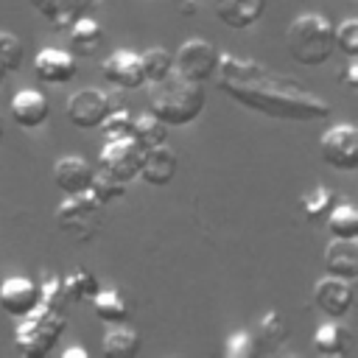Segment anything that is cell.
I'll return each instance as SVG.
<instances>
[{"label":"cell","mask_w":358,"mask_h":358,"mask_svg":"<svg viewBox=\"0 0 358 358\" xmlns=\"http://www.w3.org/2000/svg\"><path fill=\"white\" fill-rule=\"evenodd\" d=\"M218 87L246 109H255L274 120H324L330 103L308 90L299 78L277 73L255 59L235 53H218Z\"/></svg>","instance_id":"cell-1"},{"label":"cell","mask_w":358,"mask_h":358,"mask_svg":"<svg viewBox=\"0 0 358 358\" xmlns=\"http://www.w3.org/2000/svg\"><path fill=\"white\" fill-rule=\"evenodd\" d=\"M67 296L62 291V274H48L39 285V302L17 319L14 327V344L28 358L48 355L59 336L67 330Z\"/></svg>","instance_id":"cell-2"},{"label":"cell","mask_w":358,"mask_h":358,"mask_svg":"<svg viewBox=\"0 0 358 358\" xmlns=\"http://www.w3.org/2000/svg\"><path fill=\"white\" fill-rule=\"evenodd\" d=\"M204 103H207L204 87L199 81L179 76L176 70H171L165 78L151 84L148 112L159 117L165 126H187L199 120V115L204 112Z\"/></svg>","instance_id":"cell-3"},{"label":"cell","mask_w":358,"mask_h":358,"mask_svg":"<svg viewBox=\"0 0 358 358\" xmlns=\"http://www.w3.org/2000/svg\"><path fill=\"white\" fill-rule=\"evenodd\" d=\"M285 45L294 62H299L302 67H319L336 50L333 22L316 11L296 14L285 31Z\"/></svg>","instance_id":"cell-4"},{"label":"cell","mask_w":358,"mask_h":358,"mask_svg":"<svg viewBox=\"0 0 358 358\" xmlns=\"http://www.w3.org/2000/svg\"><path fill=\"white\" fill-rule=\"evenodd\" d=\"M56 224L64 235H70L78 243H90L103 224V204L90 193H73L64 196V201L56 207Z\"/></svg>","instance_id":"cell-5"},{"label":"cell","mask_w":358,"mask_h":358,"mask_svg":"<svg viewBox=\"0 0 358 358\" xmlns=\"http://www.w3.org/2000/svg\"><path fill=\"white\" fill-rule=\"evenodd\" d=\"M143 154H145V148H143L131 134L115 137V140H106V143H103V148H101V154H98V168L129 185L131 179H140Z\"/></svg>","instance_id":"cell-6"},{"label":"cell","mask_w":358,"mask_h":358,"mask_svg":"<svg viewBox=\"0 0 358 358\" xmlns=\"http://www.w3.org/2000/svg\"><path fill=\"white\" fill-rule=\"evenodd\" d=\"M218 67V50L213 42L201 39V36H190L179 45L176 56H173V70L190 81L204 84L207 78L215 76Z\"/></svg>","instance_id":"cell-7"},{"label":"cell","mask_w":358,"mask_h":358,"mask_svg":"<svg viewBox=\"0 0 358 358\" xmlns=\"http://www.w3.org/2000/svg\"><path fill=\"white\" fill-rule=\"evenodd\" d=\"M322 159L336 171L358 168V129L352 123H336L319 137Z\"/></svg>","instance_id":"cell-8"},{"label":"cell","mask_w":358,"mask_h":358,"mask_svg":"<svg viewBox=\"0 0 358 358\" xmlns=\"http://www.w3.org/2000/svg\"><path fill=\"white\" fill-rule=\"evenodd\" d=\"M64 109H67V120L76 129H98L106 112L112 109V101H109V92L98 87H84L67 98Z\"/></svg>","instance_id":"cell-9"},{"label":"cell","mask_w":358,"mask_h":358,"mask_svg":"<svg viewBox=\"0 0 358 358\" xmlns=\"http://www.w3.org/2000/svg\"><path fill=\"white\" fill-rule=\"evenodd\" d=\"M101 73H103L106 81H112V84L120 87V90H140V87L145 84L143 64H140V53L126 50V48L112 50V53L103 59Z\"/></svg>","instance_id":"cell-10"},{"label":"cell","mask_w":358,"mask_h":358,"mask_svg":"<svg viewBox=\"0 0 358 358\" xmlns=\"http://www.w3.org/2000/svg\"><path fill=\"white\" fill-rule=\"evenodd\" d=\"M313 302L330 319H341L352 308V282L327 274V277L316 280V285H313Z\"/></svg>","instance_id":"cell-11"},{"label":"cell","mask_w":358,"mask_h":358,"mask_svg":"<svg viewBox=\"0 0 358 358\" xmlns=\"http://www.w3.org/2000/svg\"><path fill=\"white\" fill-rule=\"evenodd\" d=\"M92 173H95V168H92L81 154H64V157H59V159L53 162V182H56V187H59L64 196L90 190Z\"/></svg>","instance_id":"cell-12"},{"label":"cell","mask_w":358,"mask_h":358,"mask_svg":"<svg viewBox=\"0 0 358 358\" xmlns=\"http://www.w3.org/2000/svg\"><path fill=\"white\" fill-rule=\"evenodd\" d=\"M39 302V285L31 280V277H6L0 282V308L11 316V319H20L25 316L34 305Z\"/></svg>","instance_id":"cell-13"},{"label":"cell","mask_w":358,"mask_h":358,"mask_svg":"<svg viewBox=\"0 0 358 358\" xmlns=\"http://www.w3.org/2000/svg\"><path fill=\"white\" fill-rule=\"evenodd\" d=\"M34 73L45 84H67L76 76V56L59 48H45L34 56Z\"/></svg>","instance_id":"cell-14"},{"label":"cell","mask_w":358,"mask_h":358,"mask_svg":"<svg viewBox=\"0 0 358 358\" xmlns=\"http://www.w3.org/2000/svg\"><path fill=\"white\" fill-rule=\"evenodd\" d=\"M50 115V103L45 98V92L34 90V87H22L14 98H11V120L22 129H36L48 120Z\"/></svg>","instance_id":"cell-15"},{"label":"cell","mask_w":358,"mask_h":358,"mask_svg":"<svg viewBox=\"0 0 358 358\" xmlns=\"http://www.w3.org/2000/svg\"><path fill=\"white\" fill-rule=\"evenodd\" d=\"M179 171V157L168 143L151 145L143 154V168H140V179H145L148 185H168Z\"/></svg>","instance_id":"cell-16"},{"label":"cell","mask_w":358,"mask_h":358,"mask_svg":"<svg viewBox=\"0 0 358 358\" xmlns=\"http://www.w3.org/2000/svg\"><path fill=\"white\" fill-rule=\"evenodd\" d=\"M31 3L56 31H67L78 17H87L101 0H31Z\"/></svg>","instance_id":"cell-17"},{"label":"cell","mask_w":358,"mask_h":358,"mask_svg":"<svg viewBox=\"0 0 358 358\" xmlns=\"http://www.w3.org/2000/svg\"><path fill=\"white\" fill-rule=\"evenodd\" d=\"M324 268H327V274L352 282L358 277V243H355V238H333L324 249Z\"/></svg>","instance_id":"cell-18"},{"label":"cell","mask_w":358,"mask_h":358,"mask_svg":"<svg viewBox=\"0 0 358 358\" xmlns=\"http://www.w3.org/2000/svg\"><path fill=\"white\" fill-rule=\"evenodd\" d=\"M266 11V0H215V17L232 28V31H243L252 28Z\"/></svg>","instance_id":"cell-19"},{"label":"cell","mask_w":358,"mask_h":358,"mask_svg":"<svg viewBox=\"0 0 358 358\" xmlns=\"http://www.w3.org/2000/svg\"><path fill=\"white\" fill-rule=\"evenodd\" d=\"M143 347V336L137 327H129L126 322L109 324V330L101 338V352L106 358H134Z\"/></svg>","instance_id":"cell-20"},{"label":"cell","mask_w":358,"mask_h":358,"mask_svg":"<svg viewBox=\"0 0 358 358\" xmlns=\"http://www.w3.org/2000/svg\"><path fill=\"white\" fill-rule=\"evenodd\" d=\"M257 352H277L288 338V324L277 310H266L252 330Z\"/></svg>","instance_id":"cell-21"},{"label":"cell","mask_w":358,"mask_h":358,"mask_svg":"<svg viewBox=\"0 0 358 358\" xmlns=\"http://www.w3.org/2000/svg\"><path fill=\"white\" fill-rule=\"evenodd\" d=\"M313 350L322 358H341V355H347V350H350V330L338 319H330V322L319 324L313 330Z\"/></svg>","instance_id":"cell-22"},{"label":"cell","mask_w":358,"mask_h":358,"mask_svg":"<svg viewBox=\"0 0 358 358\" xmlns=\"http://www.w3.org/2000/svg\"><path fill=\"white\" fill-rule=\"evenodd\" d=\"M95 316L103 324H115V322H126L129 319V299L117 291V288H98L90 299Z\"/></svg>","instance_id":"cell-23"},{"label":"cell","mask_w":358,"mask_h":358,"mask_svg":"<svg viewBox=\"0 0 358 358\" xmlns=\"http://www.w3.org/2000/svg\"><path fill=\"white\" fill-rule=\"evenodd\" d=\"M67 36H70V48H73V56H92L103 39V28L87 14V17H78L70 28H67Z\"/></svg>","instance_id":"cell-24"},{"label":"cell","mask_w":358,"mask_h":358,"mask_svg":"<svg viewBox=\"0 0 358 358\" xmlns=\"http://www.w3.org/2000/svg\"><path fill=\"white\" fill-rule=\"evenodd\" d=\"M62 291H64V296H67L70 305L73 302H90L92 294L98 291V280L84 266H76L67 274H62Z\"/></svg>","instance_id":"cell-25"},{"label":"cell","mask_w":358,"mask_h":358,"mask_svg":"<svg viewBox=\"0 0 358 358\" xmlns=\"http://www.w3.org/2000/svg\"><path fill=\"white\" fill-rule=\"evenodd\" d=\"M336 204V190L327 187V185H313L302 199H299V207H302V215L308 221H324L330 207Z\"/></svg>","instance_id":"cell-26"},{"label":"cell","mask_w":358,"mask_h":358,"mask_svg":"<svg viewBox=\"0 0 358 358\" xmlns=\"http://www.w3.org/2000/svg\"><path fill=\"white\" fill-rule=\"evenodd\" d=\"M131 137H134L143 148H151V145L165 143L168 126H165L159 117H154L151 112H145V115H140V117L131 120Z\"/></svg>","instance_id":"cell-27"},{"label":"cell","mask_w":358,"mask_h":358,"mask_svg":"<svg viewBox=\"0 0 358 358\" xmlns=\"http://www.w3.org/2000/svg\"><path fill=\"white\" fill-rule=\"evenodd\" d=\"M324 221L333 238H358V213L352 204H333Z\"/></svg>","instance_id":"cell-28"},{"label":"cell","mask_w":358,"mask_h":358,"mask_svg":"<svg viewBox=\"0 0 358 358\" xmlns=\"http://www.w3.org/2000/svg\"><path fill=\"white\" fill-rule=\"evenodd\" d=\"M140 64H143L145 84H154V81L165 78L173 70V56L165 48H148V50L140 53Z\"/></svg>","instance_id":"cell-29"},{"label":"cell","mask_w":358,"mask_h":358,"mask_svg":"<svg viewBox=\"0 0 358 358\" xmlns=\"http://www.w3.org/2000/svg\"><path fill=\"white\" fill-rule=\"evenodd\" d=\"M90 193L106 207V204H115V201H120L126 196V182H120L112 173H106V171L98 168L92 173V182H90Z\"/></svg>","instance_id":"cell-30"},{"label":"cell","mask_w":358,"mask_h":358,"mask_svg":"<svg viewBox=\"0 0 358 358\" xmlns=\"http://www.w3.org/2000/svg\"><path fill=\"white\" fill-rule=\"evenodd\" d=\"M22 56H25V45L17 34L11 31H0V70L14 73L22 67Z\"/></svg>","instance_id":"cell-31"},{"label":"cell","mask_w":358,"mask_h":358,"mask_svg":"<svg viewBox=\"0 0 358 358\" xmlns=\"http://www.w3.org/2000/svg\"><path fill=\"white\" fill-rule=\"evenodd\" d=\"M131 120H134V115L126 109V106H112L109 112H106V117L101 120V134L106 137V140H115V137H126V134H131Z\"/></svg>","instance_id":"cell-32"},{"label":"cell","mask_w":358,"mask_h":358,"mask_svg":"<svg viewBox=\"0 0 358 358\" xmlns=\"http://www.w3.org/2000/svg\"><path fill=\"white\" fill-rule=\"evenodd\" d=\"M333 39H336V48L344 56L355 59L358 56V20L355 17H347L338 28H333Z\"/></svg>","instance_id":"cell-33"},{"label":"cell","mask_w":358,"mask_h":358,"mask_svg":"<svg viewBox=\"0 0 358 358\" xmlns=\"http://www.w3.org/2000/svg\"><path fill=\"white\" fill-rule=\"evenodd\" d=\"M224 355L227 358H255L257 355V347H255L252 333H246V330L229 333V338L224 341Z\"/></svg>","instance_id":"cell-34"},{"label":"cell","mask_w":358,"mask_h":358,"mask_svg":"<svg viewBox=\"0 0 358 358\" xmlns=\"http://www.w3.org/2000/svg\"><path fill=\"white\" fill-rule=\"evenodd\" d=\"M341 81L347 84V90H358V62H355V59H350V64L344 67Z\"/></svg>","instance_id":"cell-35"},{"label":"cell","mask_w":358,"mask_h":358,"mask_svg":"<svg viewBox=\"0 0 358 358\" xmlns=\"http://www.w3.org/2000/svg\"><path fill=\"white\" fill-rule=\"evenodd\" d=\"M62 358H90V352H87L84 347H67V350L62 352Z\"/></svg>","instance_id":"cell-36"},{"label":"cell","mask_w":358,"mask_h":358,"mask_svg":"<svg viewBox=\"0 0 358 358\" xmlns=\"http://www.w3.org/2000/svg\"><path fill=\"white\" fill-rule=\"evenodd\" d=\"M193 3H196V0H185L182 11H185V14H193V11H196V6H193Z\"/></svg>","instance_id":"cell-37"},{"label":"cell","mask_w":358,"mask_h":358,"mask_svg":"<svg viewBox=\"0 0 358 358\" xmlns=\"http://www.w3.org/2000/svg\"><path fill=\"white\" fill-rule=\"evenodd\" d=\"M0 143H3V123H0Z\"/></svg>","instance_id":"cell-38"},{"label":"cell","mask_w":358,"mask_h":358,"mask_svg":"<svg viewBox=\"0 0 358 358\" xmlns=\"http://www.w3.org/2000/svg\"><path fill=\"white\" fill-rule=\"evenodd\" d=\"M3 76H6V70H0V84H3Z\"/></svg>","instance_id":"cell-39"}]
</instances>
